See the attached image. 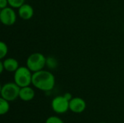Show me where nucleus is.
I'll return each instance as SVG.
<instances>
[{
  "instance_id": "39448f33",
  "label": "nucleus",
  "mask_w": 124,
  "mask_h": 123,
  "mask_svg": "<svg viewBox=\"0 0 124 123\" xmlns=\"http://www.w3.org/2000/svg\"><path fill=\"white\" fill-rule=\"evenodd\" d=\"M0 20L1 23L6 26H11L14 25L17 20V14L14 8L7 7L1 9L0 11Z\"/></svg>"
},
{
  "instance_id": "0eeeda50",
  "label": "nucleus",
  "mask_w": 124,
  "mask_h": 123,
  "mask_svg": "<svg viewBox=\"0 0 124 123\" xmlns=\"http://www.w3.org/2000/svg\"><path fill=\"white\" fill-rule=\"evenodd\" d=\"M86 108V101L80 97L73 98L69 102V109L76 114L82 113Z\"/></svg>"
},
{
  "instance_id": "6ab92c4d",
  "label": "nucleus",
  "mask_w": 124,
  "mask_h": 123,
  "mask_svg": "<svg viewBox=\"0 0 124 123\" xmlns=\"http://www.w3.org/2000/svg\"></svg>"
},
{
  "instance_id": "f03ea898",
  "label": "nucleus",
  "mask_w": 124,
  "mask_h": 123,
  "mask_svg": "<svg viewBox=\"0 0 124 123\" xmlns=\"http://www.w3.org/2000/svg\"><path fill=\"white\" fill-rule=\"evenodd\" d=\"M32 78L33 73L27 66L19 67L14 72V82L20 88L32 84Z\"/></svg>"
},
{
  "instance_id": "1a4fd4ad",
  "label": "nucleus",
  "mask_w": 124,
  "mask_h": 123,
  "mask_svg": "<svg viewBox=\"0 0 124 123\" xmlns=\"http://www.w3.org/2000/svg\"><path fill=\"white\" fill-rule=\"evenodd\" d=\"M34 97H35V91L30 86L20 88L19 98L21 100L24 101H29L33 99Z\"/></svg>"
},
{
  "instance_id": "9b49d317",
  "label": "nucleus",
  "mask_w": 124,
  "mask_h": 123,
  "mask_svg": "<svg viewBox=\"0 0 124 123\" xmlns=\"http://www.w3.org/2000/svg\"><path fill=\"white\" fill-rule=\"evenodd\" d=\"M9 108H10L9 101L1 97L0 98V115H6L9 112Z\"/></svg>"
},
{
  "instance_id": "20e7f679",
  "label": "nucleus",
  "mask_w": 124,
  "mask_h": 123,
  "mask_svg": "<svg viewBox=\"0 0 124 123\" xmlns=\"http://www.w3.org/2000/svg\"><path fill=\"white\" fill-rule=\"evenodd\" d=\"M20 87L15 82H8L1 87V97L8 101H13L19 97Z\"/></svg>"
},
{
  "instance_id": "a211bd4d",
  "label": "nucleus",
  "mask_w": 124,
  "mask_h": 123,
  "mask_svg": "<svg viewBox=\"0 0 124 123\" xmlns=\"http://www.w3.org/2000/svg\"><path fill=\"white\" fill-rule=\"evenodd\" d=\"M4 70H5V69H4V65H3L2 61H1L0 62V73L2 74L3 72H4Z\"/></svg>"
},
{
  "instance_id": "4468645a",
  "label": "nucleus",
  "mask_w": 124,
  "mask_h": 123,
  "mask_svg": "<svg viewBox=\"0 0 124 123\" xmlns=\"http://www.w3.org/2000/svg\"><path fill=\"white\" fill-rule=\"evenodd\" d=\"M8 3L9 7L14 9H18L25 4V0H8Z\"/></svg>"
},
{
  "instance_id": "ddd939ff",
  "label": "nucleus",
  "mask_w": 124,
  "mask_h": 123,
  "mask_svg": "<svg viewBox=\"0 0 124 123\" xmlns=\"http://www.w3.org/2000/svg\"><path fill=\"white\" fill-rule=\"evenodd\" d=\"M8 54V46L4 42H0V59H3L6 57V56Z\"/></svg>"
},
{
  "instance_id": "7ed1b4c3",
  "label": "nucleus",
  "mask_w": 124,
  "mask_h": 123,
  "mask_svg": "<svg viewBox=\"0 0 124 123\" xmlns=\"http://www.w3.org/2000/svg\"><path fill=\"white\" fill-rule=\"evenodd\" d=\"M46 57L39 52L31 54L26 59V66L32 72H36L43 70L46 66Z\"/></svg>"
},
{
  "instance_id": "f8f14e48",
  "label": "nucleus",
  "mask_w": 124,
  "mask_h": 123,
  "mask_svg": "<svg viewBox=\"0 0 124 123\" xmlns=\"http://www.w3.org/2000/svg\"><path fill=\"white\" fill-rule=\"evenodd\" d=\"M46 66L49 69H50V70H54V69H55L58 66L57 60L54 57H52V56L48 57H46Z\"/></svg>"
},
{
  "instance_id": "9d476101",
  "label": "nucleus",
  "mask_w": 124,
  "mask_h": 123,
  "mask_svg": "<svg viewBox=\"0 0 124 123\" xmlns=\"http://www.w3.org/2000/svg\"><path fill=\"white\" fill-rule=\"evenodd\" d=\"M2 62L5 70L9 72H15L20 67L18 61L15 58H6L2 61Z\"/></svg>"
},
{
  "instance_id": "423d86ee",
  "label": "nucleus",
  "mask_w": 124,
  "mask_h": 123,
  "mask_svg": "<svg viewBox=\"0 0 124 123\" xmlns=\"http://www.w3.org/2000/svg\"><path fill=\"white\" fill-rule=\"evenodd\" d=\"M69 102L64 96H57L52 101V109L57 114H64L69 110Z\"/></svg>"
},
{
  "instance_id": "f3484780",
  "label": "nucleus",
  "mask_w": 124,
  "mask_h": 123,
  "mask_svg": "<svg viewBox=\"0 0 124 123\" xmlns=\"http://www.w3.org/2000/svg\"><path fill=\"white\" fill-rule=\"evenodd\" d=\"M63 96H65V98L67 100H68L69 101L73 99V96H72L71 94H70V93H65Z\"/></svg>"
},
{
  "instance_id": "6e6552de",
  "label": "nucleus",
  "mask_w": 124,
  "mask_h": 123,
  "mask_svg": "<svg viewBox=\"0 0 124 123\" xmlns=\"http://www.w3.org/2000/svg\"><path fill=\"white\" fill-rule=\"evenodd\" d=\"M17 13L21 19L24 20H28L33 17L34 14V9L31 4L25 3L20 7L18 8Z\"/></svg>"
},
{
  "instance_id": "f257e3e1",
  "label": "nucleus",
  "mask_w": 124,
  "mask_h": 123,
  "mask_svg": "<svg viewBox=\"0 0 124 123\" xmlns=\"http://www.w3.org/2000/svg\"><path fill=\"white\" fill-rule=\"evenodd\" d=\"M32 85L40 91H50L55 86L54 75L50 71L44 70L33 72Z\"/></svg>"
},
{
  "instance_id": "2eb2a0df",
  "label": "nucleus",
  "mask_w": 124,
  "mask_h": 123,
  "mask_svg": "<svg viewBox=\"0 0 124 123\" xmlns=\"http://www.w3.org/2000/svg\"><path fill=\"white\" fill-rule=\"evenodd\" d=\"M45 123H64V122L57 116H51L46 120Z\"/></svg>"
},
{
  "instance_id": "dca6fc26",
  "label": "nucleus",
  "mask_w": 124,
  "mask_h": 123,
  "mask_svg": "<svg viewBox=\"0 0 124 123\" xmlns=\"http://www.w3.org/2000/svg\"><path fill=\"white\" fill-rule=\"evenodd\" d=\"M8 5H9L8 0H0V8H1V9L8 7Z\"/></svg>"
}]
</instances>
